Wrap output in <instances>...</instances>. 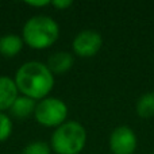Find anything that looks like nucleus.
<instances>
[{"label": "nucleus", "mask_w": 154, "mask_h": 154, "mask_svg": "<svg viewBox=\"0 0 154 154\" xmlns=\"http://www.w3.org/2000/svg\"><path fill=\"white\" fill-rule=\"evenodd\" d=\"M35 106H37V101L32 100V99L27 97V96L19 95L16 97V100L14 101V104L11 106V108L8 109L10 112V116L15 118V119H27L31 115H34L35 111Z\"/></svg>", "instance_id": "1a4fd4ad"}, {"label": "nucleus", "mask_w": 154, "mask_h": 154, "mask_svg": "<svg viewBox=\"0 0 154 154\" xmlns=\"http://www.w3.org/2000/svg\"><path fill=\"white\" fill-rule=\"evenodd\" d=\"M24 42L22 35L18 34H5L0 37V54L7 58L16 57L22 51Z\"/></svg>", "instance_id": "9d476101"}, {"label": "nucleus", "mask_w": 154, "mask_h": 154, "mask_svg": "<svg viewBox=\"0 0 154 154\" xmlns=\"http://www.w3.org/2000/svg\"><path fill=\"white\" fill-rule=\"evenodd\" d=\"M152 154H154V152H153V153H152Z\"/></svg>", "instance_id": "dca6fc26"}, {"label": "nucleus", "mask_w": 154, "mask_h": 154, "mask_svg": "<svg viewBox=\"0 0 154 154\" xmlns=\"http://www.w3.org/2000/svg\"><path fill=\"white\" fill-rule=\"evenodd\" d=\"M108 146L112 154H134L138 146L137 134L128 126H118L109 134Z\"/></svg>", "instance_id": "423d86ee"}, {"label": "nucleus", "mask_w": 154, "mask_h": 154, "mask_svg": "<svg viewBox=\"0 0 154 154\" xmlns=\"http://www.w3.org/2000/svg\"><path fill=\"white\" fill-rule=\"evenodd\" d=\"M18 96L19 91L15 80L10 76H0V112L8 111Z\"/></svg>", "instance_id": "0eeeda50"}, {"label": "nucleus", "mask_w": 154, "mask_h": 154, "mask_svg": "<svg viewBox=\"0 0 154 154\" xmlns=\"http://www.w3.org/2000/svg\"><path fill=\"white\" fill-rule=\"evenodd\" d=\"M50 0H41V2H26L27 5H30V7L32 8H39V7H46V5H50Z\"/></svg>", "instance_id": "2eb2a0df"}, {"label": "nucleus", "mask_w": 154, "mask_h": 154, "mask_svg": "<svg viewBox=\"0 0 154 154\" xmlns=\"http://www.w3.org/2000/svg\"><path fill=\"white\" fill-rule=\"evenodd\" d=\"M50 5H53L54 8H57V10H68L69 7H72L73 5V2L72 0H53V2L50 3Z\"/></svg>", "instance_id": "4468645a"}, {"label": "nucleus", "mask_w": 154, "mask_h": 154, "mask_svg": "<svg viewBox=\"0 0 154 154\" xmlns=\"http://www.w3.org/2000/svg\"><path fill=\"white\" fill-rule=\"evenodd\" d=\"M60 26L49 15H34L24 22L22 27V39L24 45L35 50H45L57 42Z\"/></svg>", "instance_id": "f03ea898"}, {"label": "nucleus", "mask_w": 154, "mask_h": 154, "mask_svg": "<svg viewBox=\"0 0 154 154\" xmlns=\"http://www.w3.org/2000/svg\"><path fill=\"white\" fill-rule=\"evenodd\" d=\"M75 65V56L69 51L60 50L53 53L48 58L46 66L50 69V72L56 75H64V73L69 72Z\"/></svg>", "instance_id": "6e6552de"}, {"label": "nucleus", "mask_w": 154, "mask_h": 154, "mask_svg": "<svg viewBox=\"0 0 154 154\" xmlns=\"http://www.w3.org/2000/svg\"><path fill=\"white\" fill-rule=\"evenodd\" d=\"M12 134V119L8 114L0 112V142H5Z\"/></svg>", "instance_id": "ddd939ff"}, {"label": "nucleus", "mask_w": 154, "mask_h": 154, "mask_svg": "<svg viewBox=\"0 0 154 154\" xmlns=\"http://www.w3.org/2000/svg\"><path fill=\"white\" fill-rule=\"evenodd\" d=\"M46 64L41 61H27L18 68L15 73V84L18 87L19 95L27 96L35 101L48 97L53 91L54 79Z\"/></svg>", "instance_id": "f257e3e1"}, {"label": "nucleus", "mask_w": 154, "mask_h": 154, "mask_svg": "<svg viewBox=\"0 0 154 154\" xmlns=\"http://www.w3.org/2000/svg\"><path fill=\"white\" fill-rule=\"evenodd\" d=\"M85 127L76 120H66L54 128L50 137L51 152L56 154H80L87 145Z\"/></svg>", "instance_id": "7ed1b4c3"}, {"label": "nucleus", "mask_w": 154, "mask_h": 154, "mask_svg": "<svg viewBox=\"0 0 154 154\" xmlns=\"http://www.w3.org/2000/svg\"><path fill=\"white\" fill-rule=\"evenodd\" d=\"M68 114H69V109L62 99L48 96L37 101L34 118L43 127L57 128L68 120Z\"/></svg>", "instance_id": "20e7f679"}, {"label": "nucleus", "mask_w": 154, "mask_h": 154, "mask_svg": "<svg viewBox=\"0 0 154 154\" xmlns=\"http://www.w3.org/2000/svg\"><path fill=\"white\" fill-rule=\"evenodd\" d=\"M20 154H51V147L45 141H32L23 147Z\"/></svg>", "instance_id": "f8f14e48"}, {"label": "nucleus", "mask_w": 154, "mask_h": 154, "mask_svg": "<svg viewBox=\"0 0 154 154\" xmlns=\"http://www.w3.org/2000/svg\"><path fill=\"white\" fill-rule=\"evenodd\" d=\"M103 46V37L99 31L92 29H85L77 32L72 41L73 54L81 58L95 57Z\"/></svg>", "instance_id": "39448f33"}, {"label": "nucleus", "mask_w": 154, "mask_h": 154, "mask_svg": "<svg viewBox=\"0 0 154 154\" xmlns=\"http://www.w3.org/2000/svg\"><path fill=\"white\" fill-rule=\"evenodd\" d=\"M135 111L142 119H150L154 116V92H146L137 100Z\"/></svg>", "instance_id": "9b49d317"}]
</instances>
